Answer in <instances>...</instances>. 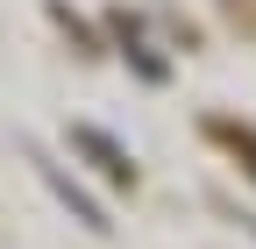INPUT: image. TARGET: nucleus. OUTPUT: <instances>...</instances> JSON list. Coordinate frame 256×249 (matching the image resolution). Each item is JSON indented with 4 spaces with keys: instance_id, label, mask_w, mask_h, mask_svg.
<instances>
[{
    "instance_id": "obj_1",
    "label": "nucleus",
    "mask_w": 256,
    "mask_h": 249,
    "mask_svg": "<svg viewBox=\"0 0 256 249\" xmlns=\"http://www.w3.org/2000/svg\"><path fill=\"white\" fill-rule=\"evenodd\" d=\"M36 164H43V178L57 185V200H64V206H72V214H78V221H86L92 235H107V214H100V200H86V192H78V185H72V178H64V171L50 164V157H36Z\"/></svg>"
},
{
    "instance_id": "obj_2",
    "label": "nucleus",
    "mask_w": 256,
    "mask_h": 249,
    "mask_svg": "<svg viewBox=\"0 0 256 249\" xmlns=\"http://www.w3.org/2000/svg\"><path fill=\"white\" fill-rule=\"evenodd\" d=\"M72 142H86L92 157H100V171H107V178H136V164H128V157H121V150H114L100 128H72Z\"/></svg>"
}]
</instances>
